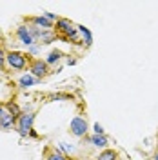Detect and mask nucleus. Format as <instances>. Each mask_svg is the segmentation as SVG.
Listing matches in <instances>:
<instances>
[{"instance_id":"f257e3e1","label":"nucleus","mask_w":158,"mask_h":160,"mask_svg":"<svg viewBox=\"0 0 158 160\" xmlns=\"http://www.w3.org/2000/svg\"><path fill=\"white\" fill-rule=\"evenodd\" d=\"M69 129L75 137H84L87 133V120L82 118V117H75L69 124Z\"/></svg>"},{"instance_id":"f03ea898","label":"nucleus","mask_w":158,"mask_h":160,"mask_svg":"<svg viewBox=\"0 0 158 160\" xmlns=\"http://www.w3.org/2000/svg\"><path fill=\"white\" fill-rule=\"evenodd\" d=\"M6 60H7L9 68H13V69H24L26 68V57L22 53H18V51H11L6 57Z\"/></svg>"},{"instance_id":"7ed1b4c3","label":"nucleus","mask_w":158,"mask_h":160,"mask_svg":"<svg viewBox=\"0 0 158 160\" xmlns=\"http://www.w3.org/2000/svg\"><path fill=\"white\" fill-rule=\"evenodd\" d=\"M57 28H58L62 33H66L67 37H75V35L78 33V26H73L71 20H67V18H58L57 20Z\"/></svg>"},{"instance_id":"20e7f679","label":"nucleus","mask_w":158,"mask_h":160,"mask_svg":"<svg viewBox=\"0 0 158 160\" xmlns=\"http://www.w3.org/2000/svg\"><path fill=\"white\" fill-rule=\"evenodd\" d=\"M33 120H35V115H33V113H26V115H22V117H20V120H18L20 135H27V131L31 129Z\"/></svg>"},{"instance_id":"39448f33","label":"nucleus","mask_w":158,"mask_h":160,"mask_svg":"<svg viewBox=\"0 0 158 160\" xmlns=\"http://www.w3.org/2000/svg\"><path fill=\"white\" fill-rule=\"evenodd\" d=\"M31 73H33L35 77L42 78V77L47 73V64H46V62H42V60H35V62H33V66H31Z\"/></svg>"},{"instance_id":"423d86ee","label":"nucleus","mask_w":158,"mask_h":160,"mask_svg":"<svg viewBox=\"0 0 158 160\" xmlns=\"http://www.w3.org/2000/svg\"><path fill=\"white\" fill-rule=\"evenodd\" d=\"M18 37H20V40H22V44H26V46H31V44L35 42L31 31H27V28H24V26L18 28Z\"/></svg>"},{"instance_id":"0eeeda50","label":"nucleus","mask_w":158,"mask_h":160,"mask_svg":"<svg viewBox=\"0 0 158 160\" xmlns=\"http://www.w3.org/2000/svg\"><path fill=\"white\" fill-rule=\"evenodd\" d=\"M13 122H15V117L11 115L9 111L7 113H2V117H0V126L2 128H9V126H13Z\"/></svg>"},{"instance_id":"6e6552de","label":"nucleus","mask_w":158,"mask_h":160,"mask_svg":"<svg viewBox=\"0 0 158 160\" xmlns=\"http://www.w3.org/2000/svg\"><path fill=\"white\" fill-rule=\"evenodd\" d=\"M91 142H93V146H96V148H106V146H107L106 135H93V137H91Z\"/></svg>"},{"instance_id":"1a4fd4ad","label":"nucleus","mask_w":158,"mask_h":160,"mask_svg":"<svg viewBox=\"0 0 158 160\" xmlns=\"http://www.w3.org/2000/svg\"><path fill=\"white\" fill-rule=\"evenodd\" d=\"M33 22H35L38 28H44V29H49V28H51V20H47L46 17H35Z\"/></svg>"},{"instance_id":"9d476101","label":"nucleus","mask_w":158,"mask_h":160,"mask_svg":"<svg viewBox=\"0 0 158 160\" xmlns=\"http://www.w3.org/2000/svg\"><path fill=\"white\" fill-rule=\"evenodd\" d=\"M98 160H116V151L115 149H106L100 153Z\"/></svg>"},{"instance_id":"9b49d317","label":"nucleus","mask_w":158,"mask_h":160,"mask_svg":"<svg viewBox=\"0 0 158 160\" xmlns=\"http://www.w3.org/2000/svg\"><path fill=\"white\" fill-rule=\"evenodd\" d=\"M35 84H37V78H33L31 75H24L20 78V86L22 88H29V86H35Z\"/></svg>"},{"instance_id":"f8f14e48","label":"nucleus","mask_w":158,"mask_h":160,"mask_svg":"<svg viewBox=\"0 0 158 160\" xmlns=\"http://www.w3.org/2000/svg\"><path fill=\"white\" fill-rule=\"evenodd\" d=\"M78 31L82 33V37H84V40H86V44H93V37H91V31L86 28V26H78Z\"/></svg>"},{"instance_id":"ddd939ff","label":"nucleus","mask_w":158,"mask_h":160,"mask_svg":"<svg viewBox=\"0 0 158 160\" xmlns=\"http://www.w3.org/2000/svg\"><path fill=\"white\" fill-rule=\"evenodd\" d=\"M58 60H60V51H53V53H49V57L46 58V64H55Z\"/></svg>"},{"instance_id":"4468645a","label":"nucleus","mask_w":158,"mask_h":160,"mask_svg":"<svg viewBox=\"0 0 158 160\" xmlns=\"http://www.w3.org/2000/svg\"><path fill=\"white\" fill-rule=\"evenodd\" d=\"M7 111H9L13 117H17V115L20 113V109H18V106H17V104H7Z\"/></svg>"},{"instance_id":"2eb2a0df","label":"nucleus","mask_w":158,"mask_h":160,"mask_svg":"<svg viewBox=\"0 0 158 160\" xmlns=\"http://www.w3.org/2000/svg\"><path fill=\"white\" fill-rule=\"evenodd\" d=\"M47 160H66V157H64V155H60V153H53Z\"/></svg>"},{"instance_id":"dca6fc26","label":"nucleus","mask_w":158,"mask_h":160,"mask_svg":"<svg viewBox=\"0 0 158 160\" xmlns=\"http://www.w3.org/2000/svg\"><path fill=\"white\" fill-rule=\"evenodd\" d=\"M93 129H95V135H104V128H102L100 124H95V128H93Z\"/></svg>"},{"instance_id":"f3484780","label":"nucleus","mask_w":158,"mask_h":160,"mask_svg":"<svg viewBox=\"0 0 158 160\" xmlns=\"http://www.w3.org/2000/svg\"><path fill=\"white\" fill-rule=\"evenodd\" d=\"M60 148H62V149H64V151H67V153H71V151H73V146H66L64 142L60 144Z\"/></svg>"},{"instance_id":"a211bd4d","label":"nucleus","mask_w":158,"mask_h":160,"mask_svg":"<svg viewBox=\"0 0 158 160\" xmlns=\"http://www.w3.org/2000/svg\"><path fill=\"white\" fill-rule=\"evenodd\" d=\"M44 17H46L47 20H55V15H53V13H47V11L44 13Z\"/></svg>"},{"instance_id":"6ab92c4d","label":"nucleus","mask_w":158,"mask_h":160,"mask_svg":"<svg viewBox=\"0 0 158 160\" xmlns=\"http://www.w3.org/2000/svg\"><path fill=\"white\" fill-rule=\"evenodd\" d=\"M4 58H6V57H4V53H2V49H0V64L4 62Z\"/></svg>"},{"instance_id":"aec40b11","label":"nucleus","mask_w":158,"mask_h":160,"mask_svg":"<svg viewBox=\"0 0 158 160\" xmlns=\"http://www.w3.org/2000/svg\"><path fill=\"white\" fill-rule=\"evenodd\" d=\"M2 113H4V111H2V109H0V117H2Z\"/></svg>"},{"instance_id":"412c9836","label":"nucleus","mask_w":158,"mask_h":160,"mask_svg":"<svg viewBox=\"0 0 158 160\" xmlns=\"http://www.w3.org/2000/svg\"><path fill=\"white\" fill-rule=\"evenodd\" d=\"M155 160H158V155H156V157H155Z\"/></svg>"}]
</instances>
